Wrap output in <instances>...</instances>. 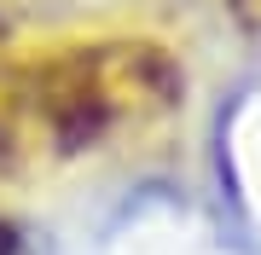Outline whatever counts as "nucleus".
Segmentation results:
<instances>
[{
	"label": "nucleus",
	"instance_id": "obj_3",
	"mask_svg": "<svg viewBox=\"0 0 261 255\" xmlns=\"http://www.w3.org/2000/svg\"><path fill=\"white\" fill-rule=\"evenodd\" d=\"M0 255H23V244H18V226H12V220H0Z\"/></svg>",
	"mask_w": 261,
	"mask_h": 255
},
{
	"label": "nucleus",
	"instance_id": "obj_1",
	"mask_svg": "<svg viewBox=\"0 0 261 255\" xmlns=\"http://www.w3.org/2000/svg\"><path fill=\"white\" fill-rule=\"evenodd\" d=\"M180 93V76L163 52L151 47H93L58 58L35 81V110L53 128L58 151H82L111 133L116 116L151 110Z\"/></svg>",
	"mask_w": 261,
	"mask_h": 255
},
{
	"label": "nucleus",
	"instance_id": "obj_2",
	"mask_svg": "<svg viewBox=\"0 0 261 255\" xmlns=\"http://www.w3.org/2000/svg\"><path fill=\"white\" fill-rule=\"evenodd\" d=\"M232 12H238L244 29H261V0H232Z\"/></svg>",
	"mask_w": 261,
	"mask_h": 255
}]
</instances>
